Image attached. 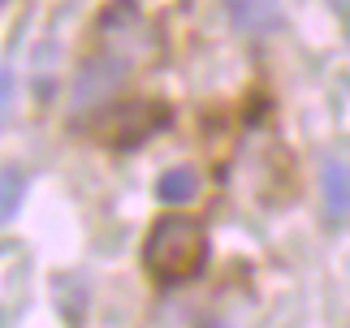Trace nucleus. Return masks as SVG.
Masks as SVG:
<instances>
[{
	"label": "nucleus",
	"instance_id": "7",
	"mask_svg": "<svg viewBox=\"0 0 350 328\" xmlns=\"http://www.w3.org/2000/svg\"><path fill=\"white\" fill-rule=\"evenodd\" d=\"M320 195H325L329 216H338V221L350 216V164L346 160H329L320 169Z\"/></svg>",
	"mask_w": 350,
	"mask_h": 328
},
{
	"label": "nucleus",
	"instance_id": "8",
	"mask_svg": "<svg viewBox=\"0 0 350 328\" xmlns=\"http://www.w3.org/2000/svg\"><path fill=\"white\" fill-rule=\"evenodd\" d=\"M22 190H26V177H22V169H0V225H5L13 212H18V203H22Z\"/></svg>",
	"mask_w": 350,
	"mask_h": 328
},
{
	"label": "nucleus",
	"instance_id": "9",
	"mask_svg": "<svg viewBox=\"0 0 350 328\" xmlns=\"http://www.w3.org/2000/svg\"><path fill=\"white\" fill-rule=\"evenodd\" d=\"M13 87H18V82H13V70H9V65H0V117H5L9 104H13Z\"/></svg>",
	"mask_w": 350,
	"mask_h": 328
},
{
	"label": "nucleus",
	"instance_id": "4",
	"mask_svg": "<svg viewBox=\"0 0 350 328\" xmlns=\"http://www.w3.org/2000/svg\"><path fill=\"white\" fill-rule=\"evenodd\" d=\"M126 70L113 57H100V61H87L74 78V113H87V108H104L113 95L126 87Z\"/></svg>",
	"mask_w": 350,
	"mask_h": 328
},
{
	"label": "nucleus",
	"instance_id": "6",
	"mask_svg": "<svg viewBox=\"0 0 350 328\" xmlns=\"http://www.w3.org/2000/svg\"><path fill=\"white\" fill-rule=\"evenodd\" d=\"M199 190H204V177H199L191 164H173L169 173H160L156 182V199L169 203V208H182V203L199 199Z\"/></svg>",
	"mask_w": 350,
	"mask_h": 328
},
{
	"label": "nucleus",
	"instance_id": "2",
	"mask_svg": "<svg viewBox=\"0 0 350 328\" xmlns=\"http://www.w3.org/2000/svg\"><path fill=\"white\" fill-rule=\"evenodd\" d=\"M169 121V108L156 100H130V104H113L104 108L100 121H91V134L100 143L117 147V152H130V147L147 143L152 134Z\"/></svg>",
	"mask_w": 350,
	"mask_h": 328
},
{
	"label": "nucleus",
	"instance_id": "10",
	"mask_svg": "<svg viewBox=\"0 0 350 328\" xmlns=\"http://www.w3.org/2000/svg\"><path fill=\"white\" fill-rule=\"evenodd\" d=\"M342 13H346V22H350V0H342Z\"/></svg>",
	"mask_w": 350,
	"mask_h": 328
},
{
	"label": "nucleus",
	"instance_id": "1",
	"mask_svg": "<svg viewBox=\"0 0 350 328\" xmlns=\"http://www.w3.org/2000/svg\"><path fill=\"white\" fill-rule=\"evenodd\" d=\"M208 229L195 216H165L152 225V234L143 242V264L160 285H182L195 281L208 268Z\"/></svg>",
	"mask_w": 350,
	"mask_h": 328
},
{
	"label": "nucleus",
	"instance_id": "5",
	"mask_svg": "<svg viewBox=\"0 0 350 328\" xmlns=\"http://www.w3.org/2000/svg\"><path fill=\"white\" fill-rule=\"evenodd\" d=\"M230 18L247 35H273L281 31L286 13H281V0H230Z\"/></svg>",
	"mask_w": 350,
	"mask_h": 328
},
{
	"label": "nucleus",
	"instance_id": "3",
	"mask_svg": "<svg viewBox=\"0 0 350 328\" xmlns=\"http://www.w3.org/2000/svg\"><path fill=\"white\" fill-rule=\"evenodd\" d=\"M100 39H104V48H109V57L121 61V65L143 61V57L156 52V31H152V22L143 18V9L134 5V0H117V5L104 9Z\"/></svg>",
	"mask_w": 350,
	"mask_h": 328
}]
</instances>
